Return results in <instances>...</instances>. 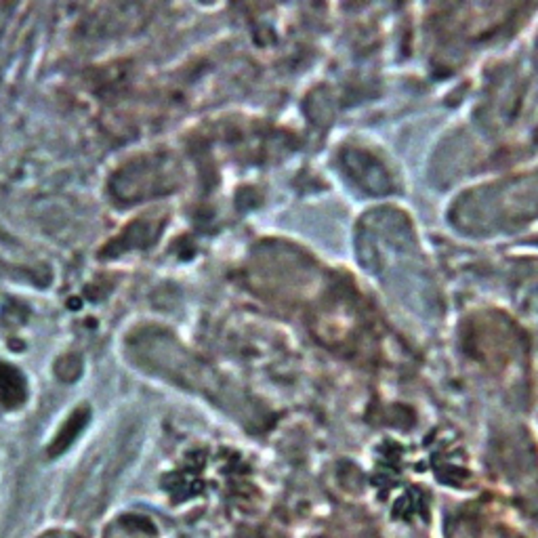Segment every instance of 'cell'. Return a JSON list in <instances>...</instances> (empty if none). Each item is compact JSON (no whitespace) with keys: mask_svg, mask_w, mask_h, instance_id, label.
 <instances>
[{"mask_svg":"<svg viewBox=\"0 0 538 538\" xmlns=\"http://www.w3.org/2000/svg\"><path fill=\"white\" fill-rule=\"evenodd\" d=\"M87 421H85V412L80 410L76 416H72L70 421H68V425L61 429V433L57 436V440H55V444H53V448H48L53 454H57V452H63V450L68 448L70 444H72V440H74V436H78V431L83 429V425H85Z\"/></svg>","mask_w":538,"mask_h":538,"instance_id":"cell-1","label":"cell"}]
</instances>
